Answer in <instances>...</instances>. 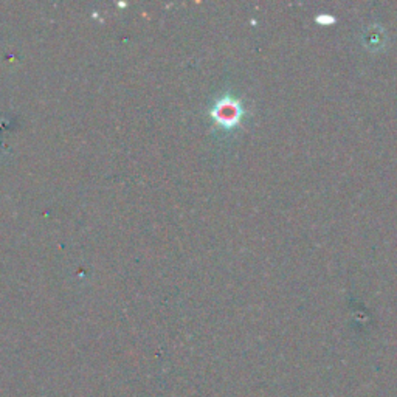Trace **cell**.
Segmentation results:
<instances>
[{
  "label": "cell",
  "mask_w": 397,
  "mask_h": 397,
  "mask_svg": "<svg viewBox=\"0 0 397 397\" xmlns=\"http://www.w3.org/2000/svg\"><path fill=\"white\" fill-rule=\"evenodd\" d=\"M210 116L224 131H233L238 128L246 116L242 101L232 94L219 97L210 107Z\"/></svg>",
  "instance_id": "6da1fadb"
},
{
  "label": "cell",
  "mask_w": 397,
  "mask_h": 397,
  "mask_svg": "<svg viewBox=\"0 0 397 397\" xmlns=\"http://www.w3.org/2000/svg\"><path fill=\"white\" fill-rule=\"evenodd\" d=\"M386 31L380 25H369L361 33V42L369 52H382L386 47Z\"/></svg>",
  "instance_id": "7a4b0ae2"
},
{
  "label": "cell",
  "mask_w": 397,
  "mask_h": 397,
  "mask_svg": "<svg viewBox=\"0 0 397 397\" xmlns=\"http://www.w3.org/2000/svg\"><path fill=\"white\" fill-rule=\"evenodd\" d=\"M335 21H337V19L334 18V16L327 14V13H322V14L315 16V22L320 23V25H332Z\"/></svg>",
  "instance_id": "3957f363"
}]
</instances>
